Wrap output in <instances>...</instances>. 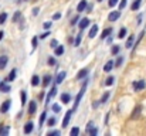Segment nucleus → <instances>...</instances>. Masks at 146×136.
<instances>
[{
	"label": "nucleus",
	"instance_id": "nucleus-3",
	"mask_svg": "<svg viewBox=\"0 0 146 136\" xmlns=\"http://www.w3.org/2000/svg\"><path fill=\"white\" fill-rule=\"evenodd\" d=\"M71 115H72V109H71V111H68V112L65 113V116H64V119H62V128L68 126V123H70V119H71Z\"/></svg>",
	"mask_w": 146,
	"mask_h": 136
},
{
	"label": "nucleus",
	"instance_id": "nucleus-40",
	"mask_svg": "<svg viewBox=\"0 0 146 136\" xmlns=\"http://www.w3.org/2000/svg\"><path fill=\"white\" fill-rule=\"evenodd\" d=\"M48 136H54V135H60V132L58 131H50L48 133H47Z\"/></svg>",
	"mask_w": 146,
	"mask_h": 136
},
{
	"label": "nucleus",
	"instance_id": "nucleus-2",
	"mask_svg": "<svg viewBox=\"0 0 146 136\" xmlns=\"http://www.w3.org/2000/svg\"><path fill=\"white\" fill-rule=\"evenodd\" d=\"M10 105H11V101H10V99L4 101V102L1 103V106H0V112H1V113H6V112L10 109Z\"/></svg>",
	"mask_w": 146,
	"mask_h": 136
},
{
	"label": "nucleus",
	"instance_id": "nucleus-1",
	"mask_svg": "<svg viewBox=\"0 0 146 136\" xmlns=\"http://www.w3.org/2000/svg\"><path fill=\"white\" fill-rule=\"evenodd\" d=\"M87 84L88 82H84V85H82V88H81V91H80V94L77 95V98H75V105H74V108H72V112L77 109V106L80 105V101H81V98L84 96V92H85V88H87Z\"/></svg>",
	"mask_w": 146,
	"mask_h": 136
},
{
	"label": "nucleus",
	"instance_id": "nucleus-13",
	"mask_svg": "<svg viewBox=\"0 0 146 136\" xmlns=\"http://www.w3.org/2000/svg\"><path fill=\"white\" fill-rule=\"evenodd\" d=\"M113 65H115V64H113V61H112V60H111V61H108V62L105 64V67H104V71L109 72V71H111V70L113 68Z\"/></svg>",
	"mask_w": 146,
	"mask_h": 136
},
{
	"label": "nucleus",
	"instance_id": "nucleus-8",
	"mask_svg": "<svg viewBox=\"0 0 146 136\" xmlns=\"http://www.w3.org/2000/svg\"><path fill=\"white\" fill-rule=\"evenodd\" d=\"M85 75H88V68H82V70L77 74V80H82Z\"/></svg>",
	"mask_w": 146,
	"mask_h": 136
},
{
	"label": "nucleus",
	"instance_id": "nucleus-21",
	"mask_svg": "<svg viewBox=\"0 0 146 136\" xmlns=\"http://www.w3.org/2000/svg\"><path fill=\"white\" fill-rule=\"evenodd\" d=\"M111 33H112V27H111V29H105V30L102 31V36H101V37H102V38H106Z\"/></svg>",
	"mask_w": 146,
	"mask_h": 136
},
{
	"label": "nucleus",
	"instance_id": "nucleus-12",
	"mask_svg": "<svg viewBox=\"0 0 146 136\" xmlns=\"http://www.w3.org/2000/svg\"><path fill=\"white\" fill-rule=\"evenodd\" d=\"M97 31H98V26L94 24V26L91 27V30H90V38H94V37L97 36Z\"/></svg>",
	"mask_w": 146,
	"mask_h": 136
},
{
	"label": "nucleus",
	"instance_id": "nucleus-6",
	"mask_svg": "<svg viewBox=\"0 0 146 136\" xmlns=\"http://www.w3.org/2000/svg\"><path fill=\"white\" fill-rule=\"evenodd\" d=\"M33 129H34V123L33 122H27L24 125V133H31Z\"/></svg>",
	"mask_w": 146,
	"mask_h": 136
},
{
	"label": "nucleus",
	"instance_id": "nucleus-17",
	"mask_svg": "<svg viewBox=\"0 0 146 136\" xmlns=\"http://www.w3.org/2000/svg\"><path fill=\"white\" fill-rule=\"evenodd\" d=\"M0 91L1 92H9L10 91V85L6 82H0Z\"/></svg>",
	"mask_w": 146,
	"mask_h": 136
},
{
	"label": "nucleus",
	"instance_id": "nucleus-7",
	"mask_svg": "<svg viewBox=\"0 0 146 136\" xmlns=\"http://www.w3.org/2000/svg\"><path fill=\"white\" fill-rule=\"evenodd\" d=\"M36 111H37V105H36V102H34V101H31V102H30V105H29V113H30V115H34V113H36Z\"/></svg>",
	"mask_w": 146,
	"mask_h": 136
},
{
	"label": "nucleus",
	"instance_id": "nucleus-26",
	"mask_svg": "<svg viewBox=\"0 0 146 136\" xmlns=\"http://www.w3.org/2000/svg\"><path fill=\"white\" fill-rule=\"evenodd\" d=\"M50 82H51V77H50V75H46L44 80H43V87H47Z\"/></svg>",
	"mask_w": 146,
	"mask_h": 136
},
{
	"label": "nucleus",
	"instance_id": "nucleus-44",
	"mask_svg": "<svg viewBox=\"0 0 146 136\" xmlns=\"http://www.w3.org/2000/svg\"><path fill=\"white\" fill-rule=\"evenodd\" d=\"M78 20H80V17H78V16H77V17H74V19H72V21H71V24H72V26H74V24H77V21H78Z\"/></svg>",
	"mask_w": 146,
	"mask_h": 136
},
{
	"label": "nucleus",
	"instance_id": "nucleus-28",
	"mask_svg": "<svg viewBox=\"0 0 146 136\" xmlns=\"http://www.w3.org/2000/svg\"><path fill=\"white\" fill-rule=\"evenodd\" d=\"M113 82H115V78H113V77H108V78H106V81H105V85H108V87H109V85H112Z\"/></svg>",
	"mask_w": 146,
	"mask_h": 136
},
{
	"label": "nucleus",
	"instance_id": "nucleus-35",
	"mask_svg": "<svg viewBox=\"0 0 146 136\" xmlns=\"http://www.w3.org/2000/svg\"><path fill=\"white\" fill-rule=\"evenodd\" d=\"M55 122H57V121H55V118H50L48 122H47V125H48V126H54V125H55Z\"/></svg>",
	"mask_w": 146,
	"mask_h": 136
},
{
	"label": "nucleus",
	"instance_id": "nucleus-37",
	"mask_svg": "<svg viewBox=\"0 0 146 136\" xmlns=\"http://www.w3.org/2000/svg\"><path fill=\"white\" fill-rule=\"evenodd\" d=\"M20 17H21V14H20V11H16V14H14V17H13V21L16 23V21H17V20L20 19Z\"/></svg>",
	"mask_w": 146,
	"mask_h": 136
},
{
	"label": "nucleus",
	"instance_id": "nucleus-16",
	"mask_svg": "<svg viewBox=\"0 0 146 136\" xmlns=\"http://www.w3.org/2000/svg\"><path fill=\"white\" fill-rule=\"evenodd\" d=\"M90 23H91V21H90L88 19H82V20H81V23H80V29H81V30H84L85 27H88V24H90Z\"/></svg>",
	"mask_w": 146,
	"mask_h": 136
},
{
	"label": "nucleus",
	"instance_id": "nucleus-31",
	"mask_svg": "<svg viewBox=\"0 0 146 136\" xmlns=\"http://www.w3.org/2000/svg\"><path fill=\"white\" fill-rule=\"evenodd\" d=\"M7 19V13H0V24H3Z\"/></svg>",
	"mask_w": 146,
	"mask_h": 136
},
{
	"label": "nucleus",
	"instance_id": "nucleus-42",
	"mask_svg": "<svg viewBox=\"0 0 146 136\" xmlns=\"http://www.w3.org/2000/svg\"><path fill=\"white\" fill-rule=\"evenodd\" d=\"M57 44H58V43H57V40H51V48H55V47H57Z\"/></svg>",
	"mask_w": 146,
	"mask_h": 136
},
{
	"label": "nucleus",
	"instance_id": "nucleus-9",
	"mask_svg": "<svg viewBox=\"0 0 146 136\" xmlns=\"http://www.w3.org/2000/svg\"><path fill=\"white\" fill-rule=\"evenodd\" d=\"M70 101H71V95L64 92V94L61 95V102H62V103H70Z\"/></svg>",
	"mask_w": 146,
	"mask_h": 136
},
{
	"label": "nucleus",
	"instance_id": "nucleus-27",
	"mask_svg": "<svg viewBox=\"0 0 146 136\" xmlns=\"http://www.w3.org/2000/svg\"><path fill=\"white\" fill-rule=\"evenodd\" d=\"M125 36H126V29H125V27H122V29L119 30V34H118V37H119V38H123Z\"/></svg>",
	"mask_w": 146,
	"mask_h": 136
},
{
	"label": "nucleus",
	"instance_id": "nucleus-18",
	"mask_svg": "<svg viewBox=\"0 0 146 136\" xmlns=\"http://www.w3.org/2000/svg\"><path fill=\"white\" fill-rule=\"evenodd\" d=\"M92 125H94V123H92V122H90V125L87 126V132H90L91 135H97V129H95V128H92Z\"/></svg>",
	"mask_w": 146,
	"mask_h": 136
},
{
	"label": "nucleus",
	"instance_id": "nucleus-36",
	"mask_svg": "<svg viewBox=\"0 0 146 136\" xmlns=\"http://www.w3.org/2000/svg\"><path fill=\"white\" fill-rule=\"evenodd\" d=\"M74 44H75V45H80V44H81V33H80V34L77 36V38H75Z\"/></svg>",
	"mask_w": 146,
	"mask_h": 136
},
{
	"label": "nucleus",
	"instance_id": "nucleus-14",
	"mask_svg": "<svg viewBox=\"0 0 146 136\" xmlns=\"http://www.w3.org/2000/svg\"><path fill=\"white\" fill-rule=\"evenodd\" d=\"M55 95H57V88H55V87H52L51 91H50V94L47 95V103L51 101V98H52V96H55Z\"/></svg>",
	"mask_w": 146,
	"mask_h": 136
},
{
	"label": "nucleus",
	"instance_id": "nucleus-4",
	"mask_svg": "<svg viewBox=\"0 0 146 136\" xmlns=\"http://www.w3.org/2000/svg\"><path fill=\"white\" fill-rule=\"evenodd\" d=\"M145 81L143 80H141V81H136V82H133V88H135V91H142L143 88H145Z\"/></svg>",
	"mask_w": 146,
	"mask_h": 136
},
{
	"label": "nucleus",
	"instance_id": "nucleus-52",
	"mask_svg": "<svg viewBox=\"0 0 146 136\" xmlns=\"http://www.w3.org/2000/svg\"><path fill=\"white\" fill-rule=\"evenodd\" d=\"M1 132H3V126L0 125V133H1Z\"/></svg>",
	"mask_w": 146,
	"mask_h": 136
},
{
	"label": "nucleus",
	"instance_id": "nucleus-5",
	"mask_svg": "<svg viewBox=\"0 0 146 136\" xmlns=\"http://www.w3.org/2000/svg\"><path fill=\"white\" fill-rule=\"evenodd\" d=\"M119 16H121V11H111V14L108 16V20L109 21H115V20L119 19Z\"/></svg>",
	"mask_w": 146,
	"mask_h": 136
},
{
	"label": "nucleus",
	"instance_id": "nucleus-20",
	"mask_svg": "<svg viewBox=\"0 0 146 136\" xmlns=\"http://www.w3.org/2000/svg\"><path fill=\"white\" fill-rule=\"evenodd\" d=\"M141 111H142V108H141V106H136V108H135V111H133V113H132V118H133V119H136V118L139 116Z\"/></svg>",
	"mask_w": 146,
	"mask_h": 136
},
{
	"label": "nucleus",
	"instance_id": "nucleus-46",
	"mask_svg": "<svg viewBox=\"0 0 146 136\" xmlns=\"http://www.w3.org/2000/svg\"><path fill=\"white\" fill-rule=\"evenodd\" d=\"M48 64L50 65H54V64H55V60H54V58H48Z\"/></svg>",
	"mask_w": 146,
	"mask_h": 136
},
{
	"label": "nucleus",
	"instance_id": "nucleus-53",
	"mask_svg": "<svg viewBox=\"0 0 146 136\" xmlns=\"http://www.w3.org/2000/svg\"><path fill=\"white\" fill-rule=\"evenodd\" d=\"M98 1H101V0H98Z\"/></svg>",
	"mask_w": 146,
	"mask_h": 136
},
{
	"label": "nucleus",
	"instance_id": "nucleus-39",
	"mask_svg": "<svg viewBox=\"0 0 146 136\" xmlns=\"http://www.w3.org/2000/svg\"><path fill=\"white\" fill-rule=\"evenodd\" d=\"M125 6H126V0H122V1L119 3V9H121V10H123V9H125Z\"/></svg>",
	"mask_w": 146,
	"mask_h": 136
},
{
	"label": "nucleus",
	"instance_id": "nucleus-23",
	"mask_svg": "<svg viewBox=\"0 0 146 136\" xmlns=\"http://www.w3.org/2000/svg\"><path fill=\"white\" fill-rule=\"evenodd\" d=\"M133 41H135V37H133V36H131V37L128 38V41H126L125 47H126V48H131V47H132V44H133Z\"/></svg>",
	"mask_w": 146,
	"mask_h": 136
},
{
	"label": "nucleus",
	"instance_id": "nucleus-25",
	"mask_svg": "<svg viewBox=\"0 0 146 136\" xmlns=\"http://www.w3.org/2000/svg\"><path fill=\"white\" fill-rule=\"evenodd\" d=\"M62 52H64V47H62V45H57V47H55V54H57V55H61Z\"/></svg>",
	"mask_w": 146,
	"mask_h": 136
},
{
	"label": "nucleus",
	"instance_id": "nucleus-29",
	"mask_svg": "<svg viewBox=\"0 0 146 136\" xmlns=\"http://www.w3.org/2000/svg\"><path fill=\"white\" fill-rule=\"evenodd\" d=\"M14 78H16V70H13L10 72V75L7 77V81H14Z\"/></svg>",
	"mask_w": 146,
	"mask_h": 136
},
{
	"label": "nucleus",
	"instance_id": "nucleus-38",
	"mask_svg": "<svg viewBox=\"0 0 146 136\" xmlns=\"http://www.w3.org/2000/svg\"><path fill=\"white\" fill-rule=\"evenodd\" d=\"M21 103H23V105L26 103V92H24V91H21Z\"/></svg>",
	"mask_w": 146,
	"mask_h": 136
},
{
	"label": "nucleus",
	"instance_id": "nucleus-19",
	"mask_svg": "<svg viewBox=\"0 0 146 136\" xmlns=\"http://www.w3.org/2000/svg\"><path fill=\"white\" fill-rule=\"evenodd\" d=\"M141 3H142V0H135V1L132 3L131 9H132V10H138V9L141 7Z\"/></svg>",
	"mask_w": 146,
	"mask_h": 136
},
{
	"label": "nucleus",
	"instance_id": "nucleus-47",
	"mask_svg": "<svg viewBox=\"0 0 146 136\" xmlns=\"http://www.w3.org/2000/svg\"><path fill=\"white\" fill-rule=\"evenodd\" d=\"M36 47H37V38L34 37V38H33V48H36Z\"/></svg>",
	"mask_w": 146,
	"mask_h": 136
},
{
	"label": "nucleus",
	"instance_id": "nucleus-49",
	"mask_svg": "<svg viewBox=\"0 0 146 136\" xmlns=\"http://www.w3.org/2000/svg\"><path fill=\"white\" fill-rule=\"evenodd\" d=\"M44 27H46V29H50V27H51V23H50V21H47V23L44 24Z\"/></svg>",
	"mask_w": 146,
	"mask_h": 136
},
{
	"label": "nucleus",
	"instance_id": "nucleus-10",
	"mask_svg": "<svg viewBox=\"0 0 146 136\" xmlns=\"http://www.w3.org/2000/svg\"><path fill=\"white\" fill-rule=\"evenodd\" d=\"M7 61H9V58L6 55H1L0 57V70H4V67L7 65Z\"/></svg>",
	"mask_w": 146,
	"mask_h": 136
},
{
	"label": "nucleus",
	"instance_id": "nucleus-33",
	"mask_svg": "<svg viewBox=\"0 0 146 136\" xmlns=\"http://www.w3.org/2000/svg\"><path fill=\"white\" fill-rule=\"evenodd\" d=\"M118 52H119V45H113V47H112V54L116 55Z\"/></svg>",
	"mask_w": 146,
	"mask_h": 136
},
{
	"label": "nucleus",
	"instance_id": "nucleus-32",
	"mask_svg": "<svg viewBox=\"0 0 146 136\" xmlns=\"http://www.w3.org/2000/svg\"><path fill=\"white\" fill-rule=\"evenodd\" d=\"M70 133H71V136L78 135V133H80V129H78V128L75 126V128H72V129H71V132H70Z\"/></svg>",
	"mask_w": 146,
	"mask_h": 136
},
{
	"label": "nucleus",
	"instance_id": "nucleus-45",
	"mask_svg": "<svg viewBox=\"0 0 146 136\" xmlns=\"http://www.w3.org/2000/svg\"><path fill=\"white\" fill-rule=\"evenodd\" d=\"M48 31H47V33H43V34H41V36H40V38H41V40H43V38H46V37H48Z\"/></svg>",
	"mask_w": 146,
	"mask_h": 136
},
{
	"label": "nucleus",
	"instance_id": "nucleus-43",
	"mask_svg": "<svg viewBox=\"0 0 146 136\" xmlns=\"http://www.w3.org/2000/svg\"><path fill=\"white\" fill-rule=\"evenodd\" d=\"M118 3V0H109V7H113Z\"/></svg>",
	"mask_w": 146,
	"mask_h": 136
},
{
	"label": "nucleus",
	"instance_id": "nucleus-11",
	"mask_svg": "<svg viewBox=\"0 0 146 136\" xmlns=\"http://www.w3.org/2000/svg\"><path fill=\"white\" fill-rule=\"evenodd\" d=\"M65 75H67V74H65V71H62V72H60V74L57 75V78H55V82H57V84H61V82L64 81V78H65Z\"/></svg>",
	"mask_w": 146,
	"mask_h": 136
},
{
	"label": "nucleus",
	"instance_id": "nucleus-50",
	"mask_svg": "<svg viewBox=\"0 0 146 136\" xmlns=\"http://www.w3.org/2000/svg\"><path fill=\"white\" fill-rule=\"evenodd\" d=\"M33 14L37 16V14H38V9H34V10H33Z\"/></svg>",
	"mask_w": 146,
	"mask_h": 136
},
{
	"label": "nucleus",
	"instance_id": "nucleus-41",
	"mask_svg": "<svg viewBox=\"0 0 146 136\" xmlns=\"http://www.w3.org/2000/svg\"><path fill=\"white\" fill-rule=\"evenodd\" d=\"M60 105H52V111H55V112H60Z\"/></svg>",
	"mask_w": 146,
	"mask_h": 136
},
{
	"label": "nucleus",
	"instance_id": "nucleus-51",
	"mask_svg": "<svg viewBox=\"0 0 146 136\" xmlns=\"http://www.w3.org/2000/svg\"><path fill=\"white\" fill-rule=\"evenodd\" d=\"M3 34H4V33H3V31H0V40L3 38Z\"/></svg>",
	"mask_w": 146,
	"mask_h": 136
},
{
	"label": "nucleus",
	"instance_id": "nucleus-24",
	"mask_svg": "<svg viewBox=\"0 0 146 136\" xmlns=\"http://www.w3.org/2000/svg\"><path fill=\"white\" fill-rule=\"evenodd\" d=\"M46 118H47V113L43 112L41 116H40V128H43V125H44V122H46Z\"/></svg>",
	"mask_w": 146,
	"mask_h": 136
},
{
	"label": "nucleus",
	"instance_id": "nucleus-22",
	"mask_svg": "<svg viewBox=\"0 0 146 136\" xmlns=\"http://www.w3.org/2000/svg\"><path fill=\"white\" fill-rule=\"evenodd\" d=\"M38 84H40V78H38L37 75H34V77L31 78V85H33V87H37Z\"/></svg>",
	"mask_w": 146,
	"mask_h": 136
},
{
	"label": "nucleus",
	"instance_id": "nucleus-48",
	"mask_svg": "<svg viewBox=\"0 0 146 136\" xmlns=\"http://www.w3.org/2000/svg\"><path fill=\"white\" fill-rule=\"evenodd\" d=\"M60 17H61V14H60V13H57V14H54V20H58Z\"/></svg>",
	"mask_w": 146,
	"mask_h": 136
},
{
	"label": "nucleus",
	"instance_id": "nucleus-34",
	"mask_svg": "<svg viewBox=\"0 0 146 136\" xmlns=\"http://www.w3.org/2000/svg\"><path fill=\"white\" fill-rule=\"evenodd\" d=\"M122 62H123V57H119V58L116 60L115 65H116V67H121V65H122Z\"/></svg>",
	"mask_w": 146,
	"mask_h": 136
},
{
	"label": "nucleus",
	"instance_id": "nucleus-30",
	"mask_svg": "<svg viewBox=\"0 0 146 136\" xmlns=\"http://www.w3.org/2000/svg\"><path fill=\"white\" fill-rule=\"evenodd\" d=\"M108 98H109V92H105V94H104V96H102V99H101V103H106Z\"/></svg>",
	"mask_w": 146,
	"mask_h": 136
},
{
	"label": "nucleus",
	"instance_id": "nucleus-15",
	"mask_svg": "<svg viewBox=\"0 0 146 136\" xmlns=\"http://www.w3.org/2000/svg\"><path fill=\"white\" fill-rule=\"evenodd\" d=\"M85 7H87V1L85 0H81L80 4H78V7H77V11H84Z\"/></svg>",
	"mask_w": 146,
	"mask_h": 136
}]
</instances>
